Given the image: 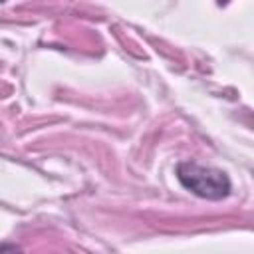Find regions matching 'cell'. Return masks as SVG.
<instances>
[{"label": "cell", "instance_id": "obj_1", "mask_svg": "<svg viewBox=\"0 0 254 254\" xmlns=\"http://www.w3.org/2000/svg\"><path fill=\"white\" fill-rule=\"evenodd\" d=\"M177 179L187 190L200 198L220 200L230 194V179L224 171L202 167L192 161H183L177 165Z\"/></svg>", "mask_w": 254, "mask_h": 254}, {"label": "cell", "instance_id": "obj_2", "mask_svg": "<svg viewBox=\"0 0 254 254\" xmlns=\"http://www.w3.org/2000/svg\"><path fill=\"white\" fill-rule=\"evenodd\" d=\"M0 254H22V250L12 242H0Z\"/></svg>", "mask_w": 254, "mask_h": 254}]
</instances>
